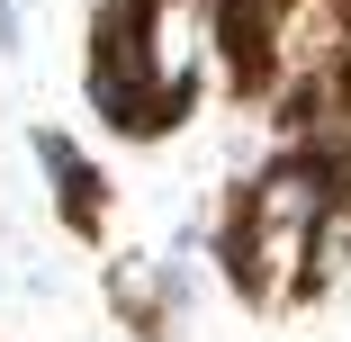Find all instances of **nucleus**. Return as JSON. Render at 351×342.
Wrapping results in <instances>:
<instances>
[{"label": "nucleus", "instance_id": "obj_3", "mask_svg": "<svg viewBox=\"0 0 351 342\" xmlns=\"http://www.w3.org/2000/svg\"><path fill=\"white\" fill-rule=\"evenodd\" d=\"M324 289H351V189H333L324 217L306 225V297Z\"/></svg>", "mask_w": 351, "mask_h": 342}, {"label": "nucleus", "instance_id": "obj_1", "mask_svg": "<svg viewBox=\"0 0 351 342\" xmlns=\"http://www.w3.org/2000/svg\"><path fill=\"white\" fill-rule=\"evenodd\" d=\"M207 252L226 261L234 297H243V306H261V315L306 297V225H252V217H226Z\"/></svg>", "mask_w": 351, "mask_h": 342}, {"label": "nucleus", "instance_id": "obj_4", "mask_svg": "<svg viewBox=\"0 0 351 342\" xmlns=\"http://www.w3.org/2000/svg\"><path fill=\"white\" fill-rule=\"evenodd\" d=\"M27 45V10H19V0H0V54H19Z\"/></svg>", "mask_w": 351, "mask_h": 342}, {"label": "nucleus", "instance_id": "obj_2", "mask_svg": "<svg viewBox=\"0 0 351 342\" xmlns=\"http://www.w3.org/2000/svg\"><path fill=\"white\" fill-rule=\"evenodd\" d=\"M27 154H36V171H45L54 217L73 225V234H99V217H108V180H99V162H90L63 126H36V135H27Z\"/></svg>", "mask_w": 351, "mask_h": 342}]
</instances>
